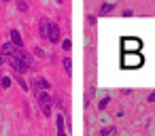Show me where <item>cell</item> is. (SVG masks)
Instances as JSON below:
<instances>
[{
    "label": "cell",
    "mask_w": 155,
    "mask_h": 136,
    "mask_svg": "<svg viewBox=\"0 0 155 136\" xmlns=\"http://www.w3.org/2000/svg\"><path fill=\"white\" fill-rule=\"evenodd\" d=\"M51 87V83L45 79V77H36L34 81H32V85H30V89H36V91H47Z\"/></svg>",
    "instance_id": "5"
},
{
    "label": "cell",
    "mask_w": 155,
    "mask_h": 136,
    "mask_svg": "<svg viewBox=\"0 0 155 136\" xmlns=\"http://www.w3.org/2000/svg\"><path fill=\"white\" fill-rule=\"evenodd\" d=\"M17 58H19V60H21V62H24V64H26V66L30 68V70H36V64H34V60H32V55H30V53H26L24 49L19 51V55H17Z\"/></svg>",
    "instance_id": "8"
},
{
    "label": "cell",
    "mask_w": 155,
    "mask_h": 136,
    "mask_svg": "<svg viewBox=\"0 0 155 136\" xmlns=\"http://www.w3.org/2000/svg\"><path fill=\"white\" fill-rule=\"evenodd\" d=\"M121 68H140L144 64L142 53H121Z\"/></svg>",
    "instance_id": "2"
},
{
    "label": "cell",
    "mask_w": 155,
    "mask_h": 136,
    "mask_svg": "<svg viewBox=\"0 0 155 136\" xmlns=\"http://www.w3.org/2000/svg\"><path fill=\"white\" fill-rule=\"evenodd\" d=\"M115 134H117V128L115 125H106V128L100 130V136H115Z\"/></svg>",
    "instance_id": "13"
},
{
    "label": "cell",
    "mask_w": 155,
    "mask_h": 136,
    "mask_svg": "<svg viewBox=\"0 0 155 136\" xmlns=\"http://www.w3.org/2000/svg\"><path fill=\"white\" fill-rule=\"evenodd\" d=\"M19 51H21V49H17L13 43H5V45H2V55H5L7 60H9V58H17Z\"/></svg>",
    "instance_id": "7"
},
{
    "label": "cell",
    "mask_w": 155,
    "mask_h": 136,
    "mask_svg": "<svg viewBox=\"0 0 155 136\" xmlns=\"http://www.w3.org/2000/svg\"><path fill=\"white\" fill-rule=\"evenodd\" d=\"M113 11H115V2H102L100 9H98V17H104V15L113 13Z\"/></svg>",
    "instance_id": "9"
},
{
    "label": "cell",
    "mask_w": 155,
    "mask_h": 136,
    "mask_svg": "<svg viewBox=\"0 0 155 136\" xmlns=\"http://www.w3.org/2000/svg\"><path fill=\"white\" fill-rule=\"evenodd\" d=\"M17 9H19L21 13H28V9H30V7H28L26 2H17Z\"/></svg>",
    "instance_id": "20"
},
{
    "label": "cell",
    "mask_w": 155,
    "mask_h": 136,
    "mask_svg": "<svg viewBox=\"0 0 155 136\" xmlns=\"http://www.w3.org/2000/svg\"><path fill=\"white\" fill-rule=\"evenodd\" d=\"M64 100H62V96H53V104L60 108V111H66V104H62Z\"/></svg>",
    "instance_id": "16"
},
{
    "label": "cell",
    "mask_w": 155,
    "mask_h": 136,
    "mask_svg": "<svg viewBox=\"0 0 155 136\" xmlns=\"http://www.w3.org/2000/svg\"><path fill=\"white\" fill-rule=\"evenodd\" d=\"M36 96H38V104H41L43 115L49 117V115H51V106H53V98H51L47 91H36Z\"/></svg>",
    "instance_id": "3"
},
{
    "label": "cell",
    "mask_w": 155,
    "mask_h": 136,
    "mask_svg": "<svg viewBox=\"0 0 155 136\" xmlns=\"http://www.w3.org/2000/svg\"><path fill=\"white\" fill-rule=\"evenodd\" d=\"M132 15H134L132 9H123V17H132Z\"/></svg>",
    "instance_id": "23"
},
{
    "label": "cell",
    "mask_w": 155,
    "mask_h": 136,
    "mask_svg": "<svg viewBox=\"0 0 155 136\" xmlns=\"http://www.w3.org/2000/svg\"><path fill=\"white\" fill-rule=\"evenodd\" d=\"M62 66H64V72L70 77V75H72V60H70L68 55H66V58H62Z\"/></svg>",
    "instance_id": "12"
},
{
    "label": "cell",
    "mask_w": 155,
    "mask_h": 136,
    "mask_svg": "<svg viewBox=\"0 0 155 136\" xmlns=\"http://www.w3.org/2000/svg\"><path fill=\"white\" fill-rule=\"evenodd\" d=\"M108 102H110V96H104V98L98 102V111H104V108L108 106Z\"/></svg>",
    "instance_id": "17"
},
{
    "label": "cell",
    "mask_w": 155,
    "mask_h": 136,
    "mask_svg": "<svg viewBox=\"0 0 155 136\" xmlns=\"http://www.w3.org/2000/svg\"><path fill=\"white\" fill-rule=\"evenodd\" d=\"M62 49H64V51H70V49H72V43H70V38H64V41H62Z\"/></svg>",
    "instance_id": "18"
},
{
    "label": "cell",
    "mask_w": 155,
    "mask_h": 136,
    "mask_svg": "<svg viewBox=\"0 0 155 136\" xmlns=\"http://www.w3.org/2000/svg\"><path fill=\"white\" fill-rule=\"evenodd\" d=\"M142 41L136 36H123L121 38V53H140Z\"/></svg>",
    "instance_id": "1"
},
{
    "label": "cell",
    "mask_w": 155,
    "mask_h": 136,
    "mask_svg": "<svg viewBox=\"0 0 155 136\" xmlns=\"http://www.w3.org/2000/svg\"><path fill=\"white\" fill-rule=\"evenodd\" d=\"M11 83H13L11 77H2V89H5V87H11Z\"/></svg>",
    "instance_id": "19"
},
{
    "label": "cell",
    "mask_w": 155,
    "mask_h": 136,
    "mask_svg": "<svg viewBox=\"0 0 155 136\" xmlns=\"http://www.w3.org/2000/svg\"><path fill=\"white\" fill-rule=\"evenodd\" d=\"M47 41L49 43H60V26L58 24H49V28H47Z\"/></svg>",
    "instance_id": "6"
},
{
    "label": "cell",
    "mask_w": 155,
    "mask_h": 136,
    "mask_svg": "<svg viewBox=\"0 0 155 136\" xmlns=\"http://www.w3.org/2000/svg\"><path fill=\"white\" fill-rule=\"evenodd\" d=\"M87 24L94 26V24H96V15H87Z\"/></svg>",
    "instance_id": "24"
},
{
    "label": "cell",
    "mask_w": 155,
    "mask_h": 136,
    "mask_svg": "<svg viewBox=\"0 0 155 136\" xmlns=\"http://www.w3.org/2000/svg\"><path fill=\"white\" fill-rule=\"evenodd\" d=\"M47 28H49V22H45V17L38 22V34L41 38H47Z\"/></svg>",
    "instance_id": "11"
},
{
    "label": "cell",
    "mask_w": 155,
    "mask_h": 136,
    "mask_svg": "<svg viewBox=\"0 0 155 136\" xmlns=\"http://www.w3.org/2000/svg\"><path fill=\"white\" fill-rule=\"evenodd\" d=\"M0 89H2V77H0Z\"/></svg>",
    "instance_id": "27"
},
{
    "label": "cell",
    "mask_w": 155,
    "mask_h": 136,
    "mask_svg": "<svg viewBox=\"0 0 155 136\" xmlns=\"http://www.w3.org/2000/svg\"><path fill=\"white\" fill-rule=\"evenodd\" d=\"M5 62H7V58H5V55H2V53H0V66H2V64H5Z\"/></svg>",
    "instance_id": "25"
},
{
    "label": "cell",
    "mask_w": 155,
    "mask_h": 136,
    "mask_svg": "<svg viewBox=\"0 0 155 136\" xmlns=\"http://www.w3.org/2000/svg\"><path fill=\"white\" fill-rule=\"evenodd\" d=\"M11 43H13L17 49H21V47H24V38H21L19 30H11Z\"/></svg>",
    "instance_id": "10"
},
{
    "label": "cell",
    "mask_w": 155,
    "mask_h": 136,
    "mask_svg": "<svg viewBox=\"0 0 155 136\" xmlns=\"http://www.w3.org/2000/svg\"><path fill=\"white\" fill-rule=\"evenodd\" d=\"M13 79H15V81H17V83H19V87H21V89H24V91H28V89H30V85H28V81H26V79H24V77H21V75H15V77H13Z\"/></svg>",
    "instance_id": "14"
},
{
    "label": "cell",
    "mask_w": 155,
    "mask_h": 136,
    "mask_svg": "<svg viewBox=\"0 0 155 136\" xmlns=\"http://www.w3.org/2000/svg\"><path fill=\"white\" fill-rule=\"evenodd\" d=\"M55 125H58V132H62V130H64V125H66V119L62 117V113L55 117Z\"/></svg>",
    "instance_id": "15"
},
{
    "label": "cell",
    "mask_w": 155,
    "mask_h": 136,
    "mask_svg": "<svg viewBox=\"0 0 155 136\" xmlns=\"http://www.w3.org/2000/svg\"><path fill=\"white\" fill-rule=\"evenodd\" d=\"M7 62H9L11 70H15V75H26V72H28V66H26L19 58H9Z\"/></svg>",
    "instance_id": "4"
},
{
    "label": "cell",
    "mask_w": 155,
    "mask_h": 136,
    "mask_svg": "<svg viewBox=\"0 0 155 136\" xmlns=\"http://www.w3.org/2000/svg\"><path fill=\"white\" fill-rule=\"evenodd\" d=\"M147 102H149V104H155V89H153V91L149 94V98H147Z\"/></svg>",
    "instance_id": "22"
},
{
    "label": "cell",
    "mask_w": 155,
    "mask_h": 136,
    "mask_svg": "<svg viewBox=\"0 0 155 136\" xmlns=\"http://www.w3.org/2000/svg\"><path fill=\"white\" fill-rule=\"evenodd\" d=\"M34 55H38V58H45V51H43L41 47H34Z\"/></svg>",
    "instance_id": "21"
},
{
    "label": "cell",
    "mask_w": 155,
    "mask_h": 136,
    "mask_svg": "<svg viewBox=\"0 0 155 136\" xmlns=\"http://www.w3.org/2000/svg\"><path fill=\"white\" fill-rule=\"evenodd\" d=\"M58 136H68V134H66V132L62 130V132H58Z\"/></svg>",
    "instance_id": "26"
}]
</instances>
